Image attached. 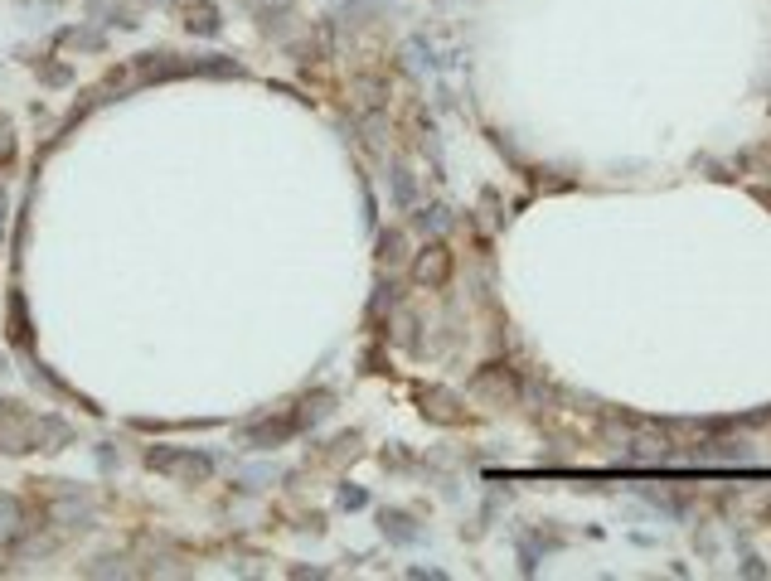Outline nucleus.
Listing matches in <instances>:
<instances>
[{
    "instance_id": "obj_1",
    "label": "nucleus",
    "mask_w": 771,
    "mask_h": 581,
    "mask_svg": "<svg viewBox=\"0 0 771 581\" xmlns=\"http://www.w3.org/2000/svg\"><path fill=\"white\" fill-rule=\"evenodd\" d=\"M0 155H10V131L0 127Z\"/></svg>"
}]
</instances>
